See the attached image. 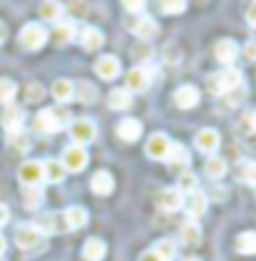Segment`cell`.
Instances as JSON below:
<instances>
[{"label": "cell", "instance_id": "obj_1", "mask_svg": "<svg viewBox=\"0 0 256 261\" xmlns=\"http://www.w3.org/2000/svg\"><path fill=\"white\" fill-rule=\"evenodd\" d=\"M70 121H73V116H70V111H68L65 106L43 108V111L35 116V121H33V128L38 130V133H58L61 128L70 126Z\"/></svg>", "mask_w": 256, "mask_h": 261}, {"label": "cell", "instance_id": "obj_2", "mask_svg": "<svg viewBox=\"0 0 256 261\" xmlns=\"http://www.w3.org/2000/svg\"><path fill=\"white\" fill-rule=\"evenodd\" d=\"M241 86V73L234 70V68H226L224 73H216L209 78V91L214 96H224V93H231Z\"/></svg>", "mask_w": 256, "mask_h": 261}, {"label": "cell", "instance_id": "obj_3", "mask_svg": "<svg viewBox=\"0 0 256 261\" xmlns=\"http://www.w3.org/2000/svg\"><path fill=\"white\" fill-rule=\"evenodd\" d=\"M70 141H73V146H81V148H86L88 143H93L98 136V128L96 123L91 121V118H75V121H70Z\"/></svg>", "mask_w": 256, "mask_h": 261}, {"label": "cell", "instance_id": "obj_4", "mask_svg": "<svg viewBox=\"0 0 256 261\" xmlns=\"http://www.w3.org/2000/svg\"><path fill=\"white\" fill-rule=\"evenodd\" d=\"M33 228H35L40 236H50V233H63V231H68V228H65V221H63V214H56V211H45V214L35 216Z\"/></svg>", "mask_w": 256, "mask_h": 261}, {"label": "cell", "instance_id": "obj_5", "mask_svg": "<svg viewBox=\"0 0 256 261\" xmlns=\"http://www.w3.org/2000/svg\"><path fill=\"white\" fill-rule=\"evenodd\" d=\"M18 40H20V45L25 50H40L45 45V40H48V33H45V28L40 23H28V25H23Z\"/></svg>", "mask_w": 256, "mask_h": 261}, {"label": "cell", "instance_id": "obj_6", "mask_svg": "<svg viewBox=\"0 0 256 261\" xmlns=\"http://www.w3.org/2000/svg\"><path fill=\"white\" fill-rule=\"evenodd\" d=\"M151 78H153V70L143 68V65H136L126 73V91L133 96V93H143L148 86H151Z\"/></svg>", "mask_w": 256, "mask_h": 261}, {"label": "cell", "instance_id": "obj_7", "mask_svg": "<svg viewBox=\"0 0 256 261\" xmlns=\"http://www.w3.org/2000/svg\"><path fill=\"white\" fill-rule=\"evenodd\" d=\"M86 163H88V151L86 148H81V146H68L63 151V156H61V166H63V171L68 173H81L83 168H86Z\"/></svg>", "mask_w": 256, "mask_h": 261}, {"label": "cell", "instance_id": "obj_8", "mask_svg": "<svg viewBox=\"0 0 256 261\" xmlns=\"http://www.w3.org/2000/svg\"><path fill=\"white\" fill-rule=\"evenodd\" d=\"M15 244H18L23 251H40V249H43V236L33 226H20L15 231Z\"/></svg>", "mask_w": 256, "mask_h": 261}, {"label": "cell", "instance_id": "obj_9", "mask_svg": "<svg viewBox=\"0 0 256 261\" xmlns=\"http://www.w3.org/2000/svg\"><path fill=\"white\" fill-rule=\"evenodd\" d=\"M219 146H221V136H219V130L214 128H201L196 133V148L201 151V153H216L219 151Z\"/></svg>", "mask_w": 256, "mask_h": 261}, {"label": "cell", "instance_id": "obj_10", "mask_svg": "<svg viewBox=\"0 0 256 261\" xmlns=\"http://www.w3.org/2000/svg\"><path fill=\"white\" fill-rule=\"evenodd\" d=\"M18 178H20L23 186H40V184H43V163L25 161L18 168Z\"/></svg>", "mask_w": 256, "mask_h": 261}, {"label": "cell", "instance_id": "obj_11", "mask_svg": "<svg viewBox=\"0 0 256 261\" xmlns=\"http://www.w3.org/2000/svg\"><path fill=\"white\" fill-rule=\"evenodd\" d=\"M168 136L166 133H153L148 141H146V156L153 159V161H166V153H168Z\"/></svg>", "mask_w": 256, "mask_h": 261}, {"label": "cell", "instance_id": "obj_12", "mask_svg": "<svg viewBox=\"0 0 256 261\" xmlns=\"http://www.w3.org/2000/svg\"><path fill=\"white\" fill-rule=\"evenodd\" d=\"M128 31H133L141 40H151L159 33V23L153 18H148V15H141V18H133L128 23Z\"/></svg>", "mask_w": 256, "mask_h": 261}, {"label": "cell", "instance_id": "obj_13", "mask_svg": "<svg viewBox=\"0 0 256 261\" xmlns=\"http://www.w3.org/2000/svg\"><path fill=\"white\" fill-rule=\"evenodd\" d=\"M198 100H201V93H198V88H196V86H181V88H176V91H173V103H176L178 108H184V111L196 108V106H198Z\"/></svg>", "mask_w": 256, "mask_h": 261}, {"label": "cell", "instance_id": "obj_14", "mask_svg": "<svg viewBox=\"0 0 256 261\" xmlns=\"http://www.w3.org/2000/svg\"><path fill=\"white\" fill-rule=\"evenodd\" d=\"M116 133H118L121 141L133 143V141H138V138L143 136V123H141L138 118H123V121L116 126Z\"/></svg>", "mask_w": 256, "mask_h": 261}, {"label": "cell", "instance_id": "obj_15", "mask_svg": "<svg viewBox=\"0 0 256 261\" xmlns=\"http://www.w3.org/2000/svg\"><path fill=\"white\" fill-rule=\"evenodd\" d=\"M214 56H216V61L221 65H231L236 61V56H239V45H236L231 38H221V40L214 45Z\"/></svg>", "mask_w": 256, "mask_h": 261}, {"label": "cell", "instance_id": "obj_16", "mask_svg": "<svg viewBox=\"0 0 256 261\" xmlns=\"http://www.w3.org/2000/svg\"><path fill=\"white\" fill-rule=\"evenodd\" d=\"M96 73L98 78H103V81H113L121 73V61L116 56H100L96 61Z\"/></svg>", "mask_w": 256, "mask_h": 261}, {"label": "cell", "instance_id": "obj_17", "mask_svg": "<svg viewBox=\"0 0 256 261\" xmlns=\"http://www.w3.org/2000/svg\"><path fill=\"white\" fill-rule=\"evenodd\" d=\"M156 203H159L161 211H178L184 206V194L178 189H163L156 196Z\"/></svg>", "mask_w": 256, "mask_h": 261}, {"label": "cell", "instance_id": "obj_18", "mask_svg": "<svg viewBox=\"0 0 256 261\" xmlns=\"http://www.w3.org/2000/svg\"><path fill=\"white\" fill-rule=\"evenodd\" d=\"M184 206H186V211H189V216H191V221H193V219H198V216L206 214L209 198H206V194H201V191H193V194L184 196Z\"/></svg>", "mask_w": 256, "mask_h": 261}, {"label": "cell", "instance_id": "obj_19", "mask_svg": "<svg viewBox=\"0 0 256 261\" xmlns=\"http://www.w3.org/2000/svg\"><path fill=\"white\" fill-rule=\"evenodd\" d=\"M63 221L68 231H75V228H83L88 224V211L83 206H68L63 211Z\"/></svg>", "mask_w": 256, "mask_h": 261}, {"label": "cell", "instance_id": "obj_20", "mask_svg": "<svg viewBox=\"0 0 256 261\" xmlns=\"http://www.w3.org/2000/svg\"><path fill=\"white\" fill-rule=\"evenodd\" d=\"M3 126L5 130L13 136V133H20L23 130V111L18 108V106H13V103H8L5 106V113H3Z\"/></svg>", "mask_w": 256, "mask_h": 261}, {"label": "cell", "instance_id": "obj_21", "mask_svg": "<svg viewBox=\"0 0 256 261\" xmlns=\"http://www.w3.org/2000/svg\"><path fill=\"white\" fill-rule=\"evenodd\" d=\"M91 191L98 196H108L113 191V176L108 171H96L91 178Z\"/></svg>", "mask_w": 256, "mask_h": 261}, {"label": "cell", "instance_id": "obj_22", "mask_svg": "<svg viewBox=\"0 0 256 261\" xmlns=\"http://www.w3.org/2000/svg\"><path fill=\"white\" fill-rule=\"evenodd\" d=\"M73 96H75V100H81V103H93L98 98V88L93 83H88V81H75Z\"/></svg>", "mask_w": 256, "mask_h": 261}, {"label": "cell", "instance_id": "obj_23", "mask_svg": "<svg viewBox=\"0 0 256 261\" xmlns=\"http://www.w3.org/2000/svg\"><path fill=\"white\" fill-rule=\"evenodd\" d=\"M50 93H53V98H56L61 106L68 103V100L73 98V81H68V78H58V81H53Z\"/></svg>", "mask_w": 256, "mask_h": 261}, {"label": "cell", "instance_id": "obj_24", "mask_svg": "<svg viewBox=\"0 0 256 261\" xmlns=\"http://www.w3.org/2000/svg\"><path fill=\"white\" fill-rule=\"evenodd\" d=\"M236 254H241V256H251L256 251V233L254 231H244V233H239L236 236Z\"/></svg>", "mask_w": 256, "mask_h": 261}, {"label": "cell", "instance_id": "obj_25", "mask_svg": "<svg viewBox=\"0 0 256 261\" xmlns=\"http://www.w3.org/2000/svg\"><path fill=\"white\" fill-rule=\"evenodd\" d=\"M151 251H153L161 261H173L176 259V251H178V244H176V239H161Z\"/></svg>", "mask_w": 256, "mask_h": 261}, {"label": "cell", "instance_id": "obj_26", "mask_svg": "<svg viewBox=\"0 0 256 261\" xmlns=\"http://www.w3.org/2000/svg\"><path fill=\"white\" fill-rule=\"evenodd\" d=\"M106 256V244L100 241V239H88L86 244H83V259L86 261H100Z\"/></svg>", "mask_w": 256, "mask_h": 261}, {"label": "cell", "instance_id": "obj_27", "mask_svg": "<svg viewBox=\"0 0 256 261\" xmlns=\"http://www.w3.org/2000/svg\"><path fill=\"white\" fill-rule=\"evenodd\" d=\"M65 178V171L61 161H53V159H48V161H43V181H50V184H61Z\"/></svg>", "mask_w": 256, "mask_h": 261}, {"label": "cell", "instance_id": "obj_28", "mask_svg": "<svg viewBox=\"0 0 256 261\" xmlns=\"http://www.w3.org/2000/svg\"><path fill=\"white\" fill-rule=\"evenodd\" d=\"M203 171H206V176L211 178V181H221L226 176V161L221 156H209V161L203 166Z\"/></svg>", "mask_w": 256, "mask_h": 261}, {"label": "cell", "instance_id": "obj_29", "mask_svg": "<svg viewBox=\"0 0 256 261\" xmlns=\"http://www.w3.org/2000/svg\"><path fill=\"white\" fill-rule=\"evenodd\" d=\"M81 43H83L86 50H98L103 45V33L98 31V28H93V25H88L86 31L81 33Z\"/></svg>", "mask_w": 256, "mask_h": 261}, {"label": "cell", "instance_id": "obj_30", "mask_svg": "<svg viewBox=\"0 0 256 261\" xmlns=\"http://www.w3.org/2000/svg\"><path fill=\"white\" fill-rule=\"evenodd\" d=\"M131 100H133V96L128 93L126 88H116V91L108 93V106L116 108V111H126L128 106H131Z\"/></svg>", "mask_w": 256, "mask_h": 261}, {"label": "cell", "instance_id": "obj_31", "mask_svg": "<svg viewBox=\"0 0 256 261\" xmlns=\"http://www.w3.org/2000/svg\"><path fill=\"white\" fill-rule=\"evenodd\" d=\"M43 203V189L40 186H23V206L35 211Z\"/></svg>", "mask_w": 256, "mask_h": 261}, {"label": "cell", "instance_id": "obj_32", "mask_svg": "<svg viewBox=\"0 0 256 261\" xmlns=\"http://www.w3.org/2000/svg\"><path fill=\"white\" fill-rule=\"evenodd\" d=\"M181 241L189 244V246L201 244V226H198V221H191V219H189V221L181 226Z\"/></svg>", "mask_w": 256, "mask_h": 261}, {"label": "cell", "instance_id": "obj_33", "mask_svg": "<svg viewBox=\"0 0 256 261\" xmlns=\"http://www.w3.org/2000/svg\"><path fill=\"white\" fill-rule=\"evenodd\" d=\"M61 15H63V5H61V3H56V0H45V3L40 5V18H43V20L56 23V20H61Z\"/></svg>", "mask_w": 256, "mask_h": 261}, {"label": "cell", "instance_id": "obj_34", "mask_svg": "<svg viewBox=\"0 0 256 261\" xmlns=\"http://www.w3.org/2000/svg\"><path fill=\"white\" fill-rule=\"evenodd\" d=\"M53 35H56V43L58 45H68L73 38H75V25L73 23H56V31H53Z\"/></svg>", "mask_w": 256, "mask_h": 261}, {"label": "cell", "instance_id": "obj_35", "mask_svg": "<svg viewBox=\"0 0 256 261\" xmlns=\"http://www.w3.org/2000/svg\"><path fill=\"white\" fill-rule=\"evenodd\" d=\"M166 161L186 166V163H189V151H186L181 143H171V146H168V153H166Z\"/></svg>", "mask_w": 256, "mask_h": 261}, {"label": "cell", "instance_id": "obj_36", "mask_svg": "<svg viewBox=\"0 0 256 261\" xmlns=\"http://www.w3.org/2000/svg\"><path fill=\"white\" fill-rule=\"evenodd\" d=\"M181 194H193V191H198V178H196V173L191 171H186V173H181V178H178V186H176Z\"/></svg>", "mask_w": 256, "mask_h": 261}, {"label": "cell", "instance_id": "obj_37", "mask_svg": "<svg viewBox=\"0 0 256 261\" xmlns=\"http://www.w3.org/2000/svg\"><path fill=\"white\" fill-rule=\"evenodd\" d=\"M15 91H18L15 81H10V78H0V103L8 106V103L15 98Z\"/></svg>", "mask_w": 256, "mask_h": 261}, {"label": "cell", "instance_id": "obj_38", "mask_svg": "<svg viewBox=\"0 0 256 261\" xmlns=\"http://www.w3.org/2000/svg\"><path fill=\"white\" fill-rule=\"evenodd\" d=\"M239 178L246 184V186H254V181H256V166H254V161H244L241 166H239Z\"/></svg>", "mask_w": 256, "mask_h": 261}, {"label": "cell", "instance_id": "obj_39", "mask_svg": "<svg viewBox=\"0 0 256 261\" xmlns=\"http://www.w3.org/2000/svg\"><path fill=\"white\" fill-rule=\"evenodd\" d=\"M28 148H31V143H28V136H23V133H13V136H10V151L25 153Z\"/></svg>", "mask_w": 256, "mask_h": 261}, {"label": "cell", "instance_id": "obj_40", "mask_svg": "<svg viewBox=\"0 0 256 261\" xmlns=\"http://www.w3.org/2000/svg\"><path fill=\"white\" fill-rule=\"evenodd\" d=\"M43 93H45V91H43L40 83H31V86L25 88V100H28V103H38V100H43Z\"/></svg>", "mask_w": 256, "mask_h": 261}, {"label": "cell", "instance_id": "obj_41", "mask_svg": "<svg viewBox=\"0 0 256 261\" xmlns=\"http://www.w3.org/2000/svg\"><path fill=\"white\" fill-rule=\"evenodd\" d=\"M161 8H163V13H168V15H173V13H184V10H186V0H166Z\"/></svg>", "mask_w": 256, "mask_h": 261}, {"label": "cell", "instance_id": "obj_42", "mask_svg": "<svg viewBox=\"0 0 256 261\" xmlns=\"http://www.w3.org/2000/svg\"><path fill=\"white\" fill-rule=\"evenodd\" d=\"M241 133H246V136L254 133V113H251V111H249V113L244 116V121H241Z\"/></svg>", "mask_w": 256, "mask_h": 261}, {"label": "cell", "instance_id": "obj_43", "mask_svg": "<svg viewBox=\"0 0 256 261\" xmlns=\"http://www.w3.org/2000/svg\"><path fill=\"white\" fill-rule=\"evenodd\" d=\"M123 5H126V10H131V13H141V10L146 8V3H143V0H126Z\"/></svg>", "mask_w": 256, "mask_h": 261}, {"label": "cell", "instance_id": "obj_44", "mask_svg": "<svg viewBox=\"0 0 256 261\" xmlns=\"http://www.w3.org/2000/svg\"><path fill=\"white\" fill-rule=\"evenodd\" d=\"M8 221H10V208H8L5 203H0V228L5 226Z\"/></svg>", "mask_w": 256, "mask_h": 261}, {"label": "cell", "instance_id": "obj_45", "mask_svg": "<svg viewBox=\"0 0 256 261\" xmlns=\"http://www.w3.org/2000/svg\"><path fill=\"white\" fill-rule=\"evenodd\" d=\"M244 56H246V61H249V63L254 61V56H256V45H254V40H249V43H246V50H244Z\"/></svg>", "mask_w": 256, "mask_h": 261}, {"label": "cell", "instance_id": "obj_46", "mask_svg": "<svg viewBox=\"0 0 256 261\" xmlns=\"http://www.w3.org/2000/svg\"><path fill=\"white\" fill-rule=\"evenodd\" d=\"M246 20H249V25H256V5L254 3H251L249 10H246Z\"/></svg>", "mask_w": 256, "mask_h": 261}, {"label": "cell", "instance_id": "obj_47", "mask_svg": "<svg viewBox=\"0 0 256 261\" xmlns=\"http://www.w3.org/2000/svg\"><path fill=\"white\" fill-rule=\"evenodd\" d=\"M68 10H70L73 15H75V13H78V15H83V13H86V5H75V3H70V5H68Z\"/></svg>", "mask_w": 256, "mask_h": 261}, {"label": "cell", "instance_id": "obj_48", "mask_svg": "<svg viewBox=\"0 0 256 261\" xmlns=\"http://www.w3.org/2000/svg\"><path fill=\"white\" fill-rule=\"evenodd\" d=\"M133 58H148V48H133Z\"/></svg>", "mask_w": 256, "mask_h": 261}, {"label": "cell", "instance_id": "obj_49", "mask_svg": "<svg viewBox=\"0 0 256 261\" xmlns=\"http://www.w3.org/2000/svg\"><path fill=\"white\" fill-rule=\"evenodd\" d=\"M138 261H161L159 256H156V254H153V251H143V254H141V259Z\"/></svg>", "mask_w": 256, "mask_h": 261}, {"label": "cell", "instance_id": "obj_50", "mask_svg": "<svg viewBox=\"0 0 256 261\" xmlns=\"http://www.w3.org/2000/svg\"><path fill=\"white\" fill-rule=\"evenodd\" d=\"M3 254H5V239L0 236V256H3Z\"/></svg>", "mask_w": 256, "mask_h": 261}, {"label": "cell", "instance_id": "obj_51", "mask_svg": "<svg viewBox=\"0 0 256 261\" xmlns=\"http://www.w3.org/2000/svg\"><path fill=\"white\" fill-rule=\"evenodd\" d=\"M3 38H5V31H3V25H0V43H3Z\"/></svg>", "mask_w": 256, "mask_h": 261}, {"label": "cell", "instance_id": "obj_52", "mask_svg": "<svg viewBox=\"0 0 256 261\" xmlns=\"http://www.w3.org/2000/svg\"><path fill=\"white\" fill-rule=\"evenodd\" d=\"M186 261H198V259H186Z\"/></svg>", "mask_w": 256, "mask_h": 261}]
</instances>
